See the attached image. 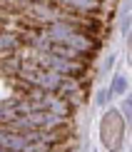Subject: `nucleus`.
<instances>
[{"label": "nucleus", "instance_id": "obj_2", "mask_svg": "<svg viewBox=\"0 0 132 152\" xmlns=\"http://www.w3.org/2000/svg\"><path fill=\"white\" fill-rule=\"evenodd\" d=\"M127 87H130V82L125 75H112V80H110V87H107V92H110V100L112 97H120V95H127Z\"/></svg>", "mask_w": 132, "mask_h": 152}, {"label": "nucleus", "instance_id": "obj_4", "mask_svg": "<svg viewBox=\"0 0 132 152\" xmlns=\"http://www.w3.org/2000/svg\"><path fill=\"white\" fill-rule=\"evenodd\" d=\"M115 55H107V58H105V62H102V72H107V70H112V65H115Z\"/></svg>", "mask_w": 132, "mask_h": 152}, {"label": "nucleus", "instance_id": "obj_6", "mask_svg": "<svg viewBox=\"0 0 132 152\" xmlns=\"http://www.w3.org/2000/svg\"><path fill=\"white\" fill-rule=\"evenodd\" d=\"M130 107H132V105H130V100H125V105H122V112H125V117H130Z\"/></svg>", "mask_w": 132, "mask_h": 152}, {"label": "nucleus", "instance_id": "obj_5", "mask_svg": "<svg viewBox=\"0 0 132 152\" xmlns=\"http://www.w3.org/2000/svg\"><path fill=\"white\" fill-rule=\"evenodd\" d=\"M120 30H122V35H127V33H130V18H127V15H125V20H122V28H120Z\"/></svg>", "mask_w": 132, "mask_h": 152}, {"label": "nucleus", "instance_id": "obj_1", "mask_svg": "<svg viewBox=\"0 0 132 152\" xmlns=\"http://www.w3.org/2000/svg\"><path fill=\"white\" fill-rule=\"evenodd\" d=\"M23 50V40L18 37L12 30L0 28V58H8V55H18Z\"/></svg>", "mask_w": 132, "mask_h": 152}, {"label": "nucleus", "instance_id": "obj_3", "mask_svg": "<svg viewBox=\"0 0 132 152\" xmlns=\"http://www.w3.org/2000/svg\"><path fill=\"white\" fill-rule=\"evenodd\" d=\"M110 102V92L105 90V87H100V90L95 92V107H105Z\"/></svg>", "mask_w": 132, "mask_h": 152}]
</instances>
